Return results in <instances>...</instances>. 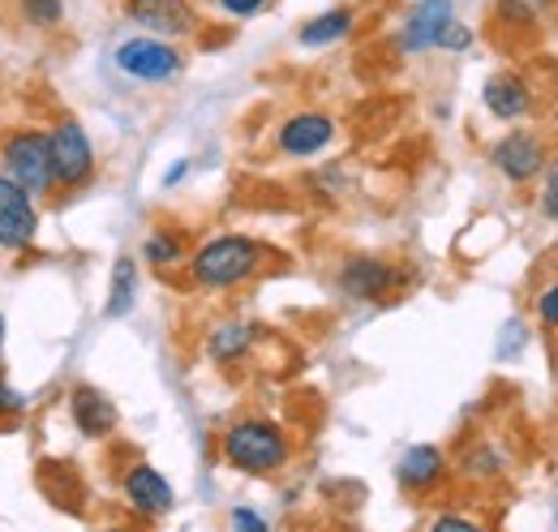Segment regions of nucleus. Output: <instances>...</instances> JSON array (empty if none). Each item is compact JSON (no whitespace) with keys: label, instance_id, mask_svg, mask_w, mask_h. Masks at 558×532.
Returning <instances> with one entry per match:
<instances>
[{"label":"nucleus","instance_id":"nucleus-1","mask_svg":"<svg viewBox=\"0 0 558 532\" xmlns=\"http://www.w3.org/2000/svg\"><path fill=\"white\" fill-rule=\"evenodd\" d=\"M223 456L228 464L254 476H267L288 460V438L271 421H241L223 434Z\"/></svg>","mask_w":558,"mask_h":532},{"label":"nucleus","instance_id":"nucleus-2","mask_svg":"<svg viewBox=\"0 0 558 532\" xmlns=\"http://www.w3.org/2000/svg\"><path fill=\"white\" fill-rule=\"evenodd\" d=\"M263 263V250L250 237H219L194 254V279L207 288H232L250 279Z\"/></svg>","mask_w":558,"mask_h":532},{"label":"nucleus","instance_id":"nucleus-3","mask_svg":"<svg viewBox=\"0 0 558 532\" xmlns=\"http://www.w3.org/2000/svg\"><path fill=\"white\" fill-rule=\"evenodd\" d=\"M4 172L26 194H44L52 185V150L44 133H17L4 146Z\"/></svg>","mask_w":558,"mask_h":532},{"label":"nucleus","instance_id":"nucleus-4","mask_svg":"<svg viewBox=\"0 0 558 532\" xmlns=\"http://www.w3.org/2000/svg\"><path fill=\"white\" fill-rule=\"evenodd\" d=\"M117 69L138 82H168L172 73H181V52L163 39H125L117 48Z\"/></svg>","mask_w":558,"mask_h":532},{"label":"nucleus","instance_id":"nucleus-5","mask_svg":"<svg viewBox=\"0 0 558 532\" xmlns=\"http://www.w3.org/2000/svg\"><path fill=\"white\" fill-rule=\"evenodd\" d=\"M48 150H52V181L61 185H82L95 168V150H90V137L82 133V125H57V133L48 137Z\"/></svg>","mask_w":558,"mask_h":532},{"label":"nucleus","instance_id":"nucleus-6","mask_svg":"<svg viewBox=\"0 0 558 532\" xmlns=\"http://www.w3.org/2000/svg\"><path fill=\"white\" fill-rule=\"evenodd\" d=\"M494 168L507 177V181H533L542 168H546V142L537 133H507L498 146H494Z\"/></svg>","mask_w":558,"mask_h":532},{"label":"nucleus","instance_id":"nucleus-7","mask_svg":"<svg viewBox=\"0 0 558 532\" xmlns=\"http://www.w3.org/2000/svg\"><path fill=\"white\" fill-rule=\"evenodd\" d=\"M35 206L22 185H13L9 177H0V245L4 250H26L35 241Z\"/></svg>","mask_w":558,"mask_h":532},{"label":"nucleus","instance_id":"nucleus-8","mask_svg":"<svg viewBox=\"0 0 558 532\" xmlns=\"http://www.w3.org/2000/svg\"><path fill=\"white\" fill-rule=\"evenodd\" d=\"M130 17L155 35H190L198 22L190 0H130Z\"/></svg>","mask_w":558,"mask_h":532},{"label":"nucleus","instance_id":"nucleus-9","mask_svg":"<svg viewBox=\"0 0 558 532\" xmlns=\"http://www.w3.org/2000/svg\"><path fill=\"white\" fill-rule=\"evenodd\" d=\"M331 137H336V121H331V117H323V112H301V117H292V121L279 130V150L305 159V155H318Z\"/></svg>","mask_w":558,"mask_h":532},{"label":"nucleus","instance_id":"nucleus-10","mask_svg":"<svg viewBox=\"0 0 558 532\" xmlns=\"http://www.w3.org/2000/svg\"><path fill=\"white\" fill-rule=\"evenodd\" d=\"M125 498L142 516H163L172 511V485L155 472L150 464H134L125 472Z\"/></svg>","mask_w":558,"mask_h":532},{"label":"nucleus","instance_id":"nucleus-11","mask_svg":"<svg viewBox=\"0 0 558 532\" xmlns=\"http://www.w3.org/2000/svg\"><path fill=\"white\" fill-rule=\"evenodd\" d=\"M340 288L356 301H378L396 288V270L387 263H374V258H352L340 275Z\"/></svg>","mask_w":558,"mask_h":532},{"label":"nucleus","instance_id":"nucleus-12","mask_svg":"<svg viewBox=\"0 0 558 532\" xmlns=\"http://www.w3.org/2000/svg\"><path fill=\"white\" fill-rule=\"evenodd\" d=\"M482 99H486V108L498 117V121H520V117L533 108L529 82L515 77V73H498V77H489L486 90H482Z\"/></svg>","mask_w":558,"mask_h":532},{"label":"nucleus","instance_id":"nucleus-13","mask_svg":"<svg viewBox=\"0 0 558 532\" xmlns=\"http://www.w3.org/2000/svg\"><path fill=\"white\" fill-rule=\"evenodd\" d=\"M451 17V0H421L417 13L409 17V31H404V48L409 52H425V48H438V35L447 31Z\"/></svg>","mask_w":558,"mask_h":532},{"label":"nucleus","instance_id":"nucleus-14","mask_svg":"<svg viewBox=\"0 0 558 532\" xmlns=\"http://www.w3.org/2000/svg\"><path fill=\"white\" fill-rule=\"evenodd\" d=\"M73 421H77L82 434L104 438V434L117 430V408H112V399H104L99 391L77 387V391H73Z\"/></svg>","mask_w":558,"mask_h":532},{"label":"nucleus","instance_id":"nucleus-15","mask_svg":"<svg viewBox=\"0 0 558 532\" xmlns=\"http://www.w3.org/2000/svg\"><path fill=\"white\" fill-rule=\"evenodd\" d=\"M442 481V451L438 447H409L400 460V485L409 489H429Z\"/></svg>","mask_w":558,"mask_h":532},{"label":"nucleus","instance_id":"nucleus-16","mask_svg":"<svg viewBox=\"0 0 558 532\" xmlns=\"http://www.w3.org/2000/svg\"><path fill=\"white\" fill-rule=\"evenodd\" d=\"M349 31H352L349 9H331V13H323V17H314V22L301 26V44H305V48H327V44L344 39Z\"/></svg>","mask_w":558,"mask_h":532},{"label":"nucleus","instance_id":"nucleus-17","mask_svg":"<svg viewBox=\"0 0 558 532\" xmlns=\"http://www.w3.org/2000/svg\"><path fill=\"white\" fill-rule=\"evenodd\" d=\"M134 292H138V266L121 258L112 270V297H108V318H125L134 310Z\"/></svg>","mask_w":558,"mask_h":532},{"label":"nucleus","instance_id":"nucleus-18","mask_svg":"<svg viewBox=\"0 0 558 532\" xmlns=\"http://www.w3.org/2000/svg\"><path fill=\"white\" fill-rule=\"evenodd\" d=\"M250 339H254V335H250L245 323H223V327H215V331H210L207 348H210V356H215V361H236V356L250 348Z\"/></svg>","mask_w":558,"mask_h":532},{"label":"nucleus","instance_id":"nucleus-19","mask_svg":"<svg viewBox=\"0 0 558 532\" xmlns=\"http://www.w3.org/2000/svg\"><path fill=\"white\" fill-rule=\"evenodd\" d=\"M146 258L159 266H172V263H181V245H177L168 232H155V237L146 241Z\"/></svg>","mask_w":558,"mask_h":532},{"label":"nucleus","instance_id":"nucleus-20","mask_svg":"<svg viewBox=\"0 0 558 532\" xmlns=\"http://www.w3.org/2000/svg\"><path fill=\"white\" fill-rule=\"evenodd\" d=\"M22 13L31 26H52L61 22V0H22Z\"/></svg>","mask_w":558,"mask_h":532},{"label":"nucleus","instance_id":"nucleus-21","mask_svg":"<svg viewBox=\"0 0 558 532\" xmlns=\"http://www.w3.org/2000/svg\"><path fill=\"white\" fill-rule=\"evenodd\" d=\"M550 0H502V13L515 17V22H533Z\"/></svg>","mask_w":558,"mask_h":532},{"label":"nucleus","instance_id":"nucleus-22","mask_svg":"<svg viewBox=\"0 0 558 532\" xmlns=\"http://www.w3.org/2000/svg\"><path fill=\"white\" fill-rule=\"evenodd\" d=\"M473 44V35L460 26V22H447V31L438 35V48H447V52H464Z\"/></svg>","mask_w":558,"mask_h":532},{"label":"nucleus","instance_id":"nucleus-23","mask_svg":"<svg viewBox=\"0 0 558 532\" xmlns=\"http://www.w3.org/2000/svg\"><path fill=\"white\" fill-rule=\"evenodd\" d=\"M537 314L546 327H558V283H550L542 297H537Z\"/></svg>","mask_w":558,"mask_h":532},{"label":"nucleus","instance_id":"nucleus-24","mask_svg":"<svg viewBox=\"0 0 558 532\" xmlns=\"http://www.w3.org/2000/svg\"><path fill=\"white\" fill-rule=\"evenodd\" d=\"M223 4V13H232V17H250V13H258L267 0H219Z\"/></svg>","mask_w":558,"mask_h":532},{"label":"nucleus","instance_id":"nucleus-25","mask_svg":"<svg viewBox=\"0 0 558 532\" xmlns=\"http://www.w3.org/2000/svg\"><path fill=\"white\" fill-rule=\"evenodd\" d=\"M232 529L263 532V529H267V520H263V516H254V511H232Z\"/></svg>","mask_w":558,"mask_h":532},{"label":"nucleus","instance_id":"nucleus-26","mask_svg":"<svg viewBox=\"0 0 558 532\" xmlns=\"http://www.w3.org/2000/svg\"><path fill=\"white\" fill-rule=\"evenodd\" d=\"M542 206H546L550 219H558V164L550 168V181H546V198H542Z\"/></svg>","mask_w":558,"mask_h":532},{"label":"nucleus","instance_id":"nucleus-27","mask_svg":"<svg viewBox=\"0 0 558 532\" xmlns=\"http://www.w3.org/2000/svg\"><path fill=\"white\" fill-rule=\"evenodd\" d=\"M434 529H477V520H460V516H438Z\"/></svg>","mask_w":558,"mask_h":532},{"label":"nucleus","instance_id":"nucleus-28","mask_svg":"<svg viewBox=\"0 0 558 532\" xmlns=\"http://www.w3.org/2000/svg\"><path fill=\"white\" fill-rule=\"evenodd\" d=\"M22 403H26V399L17 396V391H9V387L0 391V412H22Z\"/></svg>","mask_w":558,"mask_h":532},{"label":"nucleus","instance_id":"nucleus-29","mask_svg":"<svg viewBox=\"0 0 558 532\" xmlns=\"http://www.w3.org/2000/svg\"><path fill=\"white\" fill-rule=\"evenodd\" d=\"M0 339H4V323H0Z\"/></svg>","mask_w":558,"mask_h":532},{"label":"nucleus","instance_id":"nucleus-30","mask_svg":"<svg viewBox=\"0 0 558 532\" xmlns=\"http://www.w3.org/2000/svg\"><path fill=\"white\" fill-rule=\"evenodd\" d=\"M0 391H4V387H0Z\"/></svg>","mask_w":558,"mask_h":532}]
</instances>
